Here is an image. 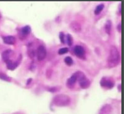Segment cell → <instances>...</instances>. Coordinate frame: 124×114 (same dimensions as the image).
Segmentation results:
<instances>
[{"label":"cell","instance_id":"cell-13","mask_svg":"<svg viewBox=\"0 0 124 114\" xmlns=\"http://www.w3.org/2000/svg\"><path fill=\"white\" fill-rule=\"evenodd\" d=\"M111 27H112V23H111V21H108L106 23V26H105V29L107 32V34L110 35L111 32Z\"/></svg>","mask_w":124,"mask_h":114},{"label":"cell","instance_id":"cell-11","mask_svg":"<svg viewBox=\"0 0 124 114\" xmlns=\"http://www.w3.org/2000/svg\"><path fill=\"white\" fill-rule=\"evenodd\" d=\"M4 43L7 45H14L16 43V38L12 36H8L3 38Z\"/></svg>","mask_w":124,"mask_h":114},{"label":"cell","instance_id":"cell-14","mask_svg":"<svg viewBox=\"0 0 124 114\" xmlns=\"http://www.w3.org/2000/svg\"><path fill=\"white\" fill-rule=\"evenodd\" d=\"M104 4H100V5H98L96 7L95 10H94V14H95V15H98V14L102 12V10L104 9Z\"/></svg>","mask_w":124,"mask_h":114},{"label":"cell","instance_id":"cell-21","mask_svg":"<svg viewBox=\"0 0 124 114\" xmlns=\"http://www.w3.org/2000/svg\"><path fill=\"white\" fill-rule=\"evenodd\" d=\"M52 70H47L46 72V76L48 77V78H50V76H51V75H52Z\"/></svg>","mask_w":124,"mask_h":114},{"label":"cell","instance_id":"cell-20","mask_svg":"<svg viewBox=\"0 0 124 114\" xmlns=\"http://www.w3.org/2000/svg\"><path fill=\"white\" fill-rule=\"evenodd\" d=\"M59 38H60V40H61V43H62V44H64L65 43V36L62 32H60Z\"/></svg>","mask_w":124,"mask_h":114},{"label":"cell","instance_id":"cell-16","mask_svg":"<svg viewBox=\"0 0 124 114\" xmlns=\"http://www.w3.org/2000/svg\"><path fill=\"white\" fill-rule=\"evenodd\" d=\"M64 62L68 66H71L73 65V59L70 56H68L64 58Z\"/></svg>","mask_w":124,"mask_h":114},{"label":"cell","instance_id":"cell-19","mask_svg":"<svg viewBox=\"0 0 124 114\" xmlns=\"http://www.w3.org/2000/svg\"><path fill=\"white\" fill-rule=\"evenodd\" d=\"M68 52V48H62V49H61L59 50V54H66Z\"/></svg>","mask_w":124,"mask_h":114},{"label":"cell","instance_id":"cell-25","mask_svg":"<svg viewBox=\"0 0 124 114\" xmlns=\"http://www.w3.org/2000/svg\"><path fill=\"white\" fill-rule=\"evenodd\" d=\"M15 114H21V113H16Z\"/></svg>","mask_w":124,"mask_h":114},{"label":"cell","instance_id":"cell-3","mask_svg":"<svg viewBox=\"0 0 124 114\" xmlns=\"http://www.w3.org/2000/svg\"><path fill=\"white\" fill-rule=\"evenodd\" d=\"M71 100L69 96L64 94L56 95L53 99L52 104L55 106H68L71 104Z\"/></svg>","mask_w":124,"mask_h":114},{"label":"cell","instance_id":"cell-6","mask_svg":"<svg viewBox=\"0 0 124 114\" xmlns=\"http://www.w3.org/2000/svg\"><path fill=\"white\" fill-rule=\"evenodd\" d=\"M73 50H74V53L77 57H80V59L85 58V50L82 47L80 46V45L75 46Z\"/></svg>","mask_w":124,"mask_h":114},{"label":"cell","instance_id":"cell-5","mask_svg":"<svg viewBox=\"0 0 124 114\" xmlns=\"http://www.w3.org/2000/svg\"><path fill=\"white\" fill-rule=\"evenodd\" d=\"M46 56V50L45 47L42 45L39 46L37 50V56L38 60L42 61L45 59Z\"/></svg>","mask_w":124,"mask_h":114},{"label":"cell","instance_id":"cell-18","mask_svg":"<svg viewBox=\"0 0 124 114\" xmlns=\"http://www.w3.org/2000/svg\"><path fill=\"white\" fill-rule=\"evenodd\" d=\"M0 79L2 80L6 81H11L9 77L7 76L6 74H4L3 73H0Z\"/></svg>","mask_w":124,"mask_h":114},{"label":"cell","instance_id":"cell-12","mask_svg":"<svg viewBox=\"0 0 124 114\" xmlns=\"http://www.w3.org/2000/svg\"><path fill=\"white\" fill-rule=\"evenodd\" d=\"M71 29L75 32H79L81 30V26L80 24L77 21H73L70 24Z\"/></svg>","mask_w":124,"mask_h":114},{"label":"cell","instance_id":"cell-7","mask_svg":"<svg viewBox=\"0 0 124 114\" xmlns=\"http://www.w3.org/2000/svg\"><path fill=\"white\" fill-rule=\"evenodd\" d=\"M79 72H75L73 75H71V77H70L68 79V81H67V86H68V87H70V88L73 87L75 83L77 81L78 78V75H79Z\"/></svg>","mask_w":124,"mask_h":114},{"label":"cell","instance_id":"cell-17","mask_svg":"<svg viewBox=\"0 0 124 114\" xmlns=\"http://www.w3.org/2000/svg\"><path fill=\"white\" fill-rule=\"evenodd\" d=\"M66 42L67 44L69 46H71L73 44V38L72 36H71L70 34H68L66 36Z\"/></svg>","mask_w":124,"mask_h":114},{"label":"cell","instance_id":"cell-8","mask_svg":"<svg viewBox=\"0 0 124 114\" xmlns=\"http://www.w3.org/2000/svg\"><path fill=\"white\" fill-rule=\"evenodd\" d=\"M14 52L12 50H7L4 51L2 53V59L3 60V61L7 62L10 59V58L13 56Z\"/></svg>","mask_w":124,"mask_h":114},{"label":"cell","instance_id":"cell-24","mask_svg":"<svg viewBox=\"0 0 124 114\" xmlns=\"http://www.w3.org/2000/svg\"><path fill=\"white\" fill-rule=\"evenodd\" d=\"M118 28V29H119V32H121V24H119L118 27V28Z\"/></svg>","mask_w":124,"mask_h":114},{"label":"cell","instance_id":"cell-26","mask_svg":"<svg viewBox=\"0 0 124 114\" xmlns=\"http://www.w3.org/2000/svg\"><path fill=\"white\" fill-rule=\"evenodd\" d=\"M1 14H0V19H1Z\"/></svg>","mask_w":124,"mask_h":114},{"label":"cell","instance_id":"cell-2","mask_svg":"<svg viewBox=\"0 0 124 114\" xmlns=\"http://www.w3.org/2000/svg\"><path fill=\"white\" fill-rule=\"evenodd\" d=\"M120 59V54L118 49L115 47H112L110 50L109 56L108 59V65L109 68L115 67L118 65Z\"/></svg>","mask_w":124,"mask_h":114},{"label":"cell","instance_id":"cell-9","mask_svg":"<svg viewBox=\"0 0 124 114\" xmlns=\"http://www.w3.org/2000/svg\"><path fill=\"white\" fill-rule=\"evenodd\" d=\"M78 82H79L80 87H81L82 88H84V89L88 88V87L90 86V84H91V82H90L89 79L86 78L85 76L82 77L81 79H80V80L78 81Z\"/></svg>","mask_w":124,"mask_h":114},{"label":"cell","instance_id":"cell-22","mask_svg":"<svg viewBox=\"0 0 124 114\" xmlns=\"http://www.w3.org/2000/svg\"><path fill=\"white\" fill-rule=\"evenodd\" d=\"M48 90H49L50 92H56V91L57 90V88H56V87H53V88H49V89H48Z\"/></svg>","mask_w":124,"mask_h":114},{"label":"cell","instance_id":"cell-1","mask_svg":"<svg viewBox=\"0 0 124 114\" xmlns=\"http://www.w3.org/2000/svg\"><path fill=\"white\" fill-rule=\"evenodd\" d=\"M97 114H121L120 108L117 104L107 103L100 108Z\"/></svg>","mask_w":124,"mask_h":114},{"label":"cell","instance_id":"cell-10","mask_svg":"<svg viewBox=\"0 0 124 114\" xmlns=\"http://www.w3.org/2000/svg\"><path fill=\"white\" fill-rule=\"evenodd\" d=\"M19 60H17L16 62H13L12 60H9L7 62H6V65H7V68L11 70L15 69L19 65Z\"/></svg>","mask_w":124,"mask_h":114},{"label":"cell","instance_id":"cell-15","mask_svg":"<svg viewBox=\"0 0 124 114\" xmlns=\"http://www.w3.org/2000/svg\"><path fill=\"white\" fill-rule=\"evenodd\" d=\"M31 32V28L29 26H25L24 27H23L21 29V32L23 35H28Z\"/></svg>","mask_w":124,"mask_h":114},{"label":"cell","instance_id":"cell-4","mask_svg":"<svg viewBox=\"0 0 124 114\" xmlns=\"http://www.w3.org/2000/svg\"><path fill=\"white\" fill-rule=\"evenodd\" d=\"M100 85L103 88L111 89L115 86V81L113 79L104 77L100 81Z\"/></svg>","mask_w":124,"mask_h":114},{"label":"cell","instance_id":"cell-23","mask_svg":"<svg viewBox=\"0 0 124 114\" xmlns=\"http://www.w3.org/2000/svg\"><path fill=\"white\" fill-rule=\"evenodd\" d=\"M31 80H32V79H31V78H30V79H28V81H27V82H26V84H27V85H28V84H30V82H31Z\"/></svg>","mask_w":124,"mask_h":114}]
</instances>
